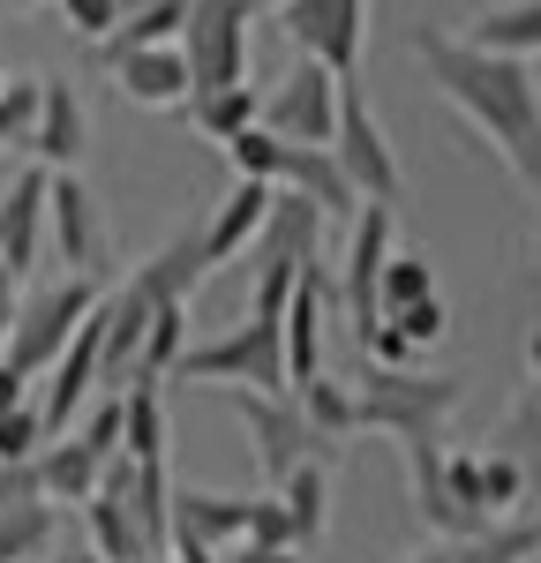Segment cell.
<instances>
[{"instance_id":"cell-1","label":"cell","mask_w":541,"mask_h":563,"mask_svg":"<svg viewBox=\"0 0 541 563\" xmlns=\"http://www.w3.org/2000/svg\"><path fill=\"white\" fill-rule=\"evenodd\" d=\"M406 53L429 68V84L444 90L451 113L504 158V174L541 203V84H534V68L504 60V53H482V45L451 38V31H429V23L406 38Z\"/></svg>"},{"instance_id":"cell-2","label":"cell","mask_w":541,"mask_h":563,"mask_svg":"<svg viewBox=\"0 0 541 563\" xmlns=\"http://www.w3.org/2000/svg\"><path fill=\"white\" fill-rule=\"evenodd\" d=\"M466 398V376H421V368H368L354 384V429L391 435L406 459V488L444 466V421Z\"/></svg>"},{"instance_id":"cell-3","label":"cell","mask_w":541,"mask_h":563,"mask_svg":"<svg viewBox=\"0 0 541 563\" xmlns=\"http://www.w3.org/2000/svg\"><path fill=\"white\" fill-rule=\"evenodd\" d=\"M166 384H211V390H286V353H278V323L241 316L233 331L180 346Z\"/></svg>"},{"instance_id":"cell-4","label":"cell","mask_w":541,"mask_h":563,"mask_svg":"<svg viewBox=\"0 0 541 563\" xmlns=\"http://www.w3.org/2000/svg\"><path fill=\"white\" fill-rule=\"evenodd\" d=\"M98 294H106V286H90V278H53V286H38V294H23L8 339H0V361H8L15 376L38 384L45 368L60 361V346L76 339V323L98 308Z\"/></svg>"},{"instance_id":"cell-5","label":"cell","mask_w":541,"mask_h":563,"mask_svg":"<svg viewBox=\"0 0 541 563\" xmlns=\"http://www.w3.org/2000/svg\"><path fill=\"white\" fill-rule=\"evenodd\" d=\"M45 241H53V256L68 263L60 278H90V286H113L121 278L106 211H98V196L84 188V174H45Z\"/></svg>"},{"instance_id":"cell-6","label":"cell","mask_w":541,"mask_h":563,"mask_svg":"<svg viewBox=\"0 0 541 563\" xmlns=\"http://www.w3.org/2000/svg\"><path fill=\"white\" fill-rule=\"evenodd\" d=\"M249 15L256 0H188L180 15V60H188V90H225L249 84Z\"/></svg>"},{"instance_id":"cell-7","label":"cell","mask_w":541,"mask_h":563,"mask_svg":"<svg viewBox=\"0 0 541 563\" xmlns=\"http://www.w3.org/2000/svg\"><path fill=\"white\" fill-rule=\"evenodd\" d=\"M331 158L354 188V203H384L399 211L406 203V174H399V151L384 143V121L368 113L361 84H339V129H331Z\"/></svg>"},{"instance_id":"cell-8","label":"cell","mask_w":541,"mask_h":563,"mask_svg":"<svg viewBox=\"0 0 541 563\" xmlns=\"http://www.w3.org/2000/svg\"><path fill=\"white\" fill-rule=\"evenodd\" d=\"M113 459H121V390L90 406L84 429L53 435V443L38 451V488H45V504H90Z\"/></svg>"},{"instance_id":"cell-9","label":"cell","mask_w":541,"mask_h":563,"mask_svg":"<svg viewBox=\"0 0 541 563\" xmlns=\"http://www.w3.org/2000/svg\"><path fill=\"white\" fill-rule=\"evenodd\" d=\"M233 398V413H241V435H249V459H256V474L264 488L294 474V466H309V459H331L316 429L301 421V406H294V390H225Z\"/></svg>"},{"instance_id":"cell-10","label":"cell","mask_w":541,"mask_h":563,"mask_svg":"<svg viewBox=\"0 0 541 563\" xmlns=\"http://www.w3.org/2000/svg\"><path fill=\"white\" fill-rule=\"evenodd\" d=\"M278 23H286V38L301 45V60H316L339 84H354L361 45H368V0H286Z\"/></svg>"},{"instance_id":"cell-11","label":"cell","mask_w":541,"mask_h":563,"mask_svg":"<svg viewBox=\"0 0 541 563\" xmlns=\"http://www.w3.org/2000/svg\"><path fill=\"white\" fill-rule=\"evenodd\" d=\"M256 129H270L278 143H331L339 129V76H323L316 60L286 68L270 98H256Z\"/></svg>"},{"instance_id":"cell-12","label":"cell","mask_w":541,"mask_h":563,"mask_svg":"<svg viewBox=\"0 0 541 563\" xmlns=\"http://www.w3.org/2000/svg\"><path fill=\"white\" fill-rule=\"evenodd\" d=\"M391 249H399V211L361 203L354 211V241H346V263H339V278H331V308H346L354 339L376 323V271H384Z\"/></svg>"},{"instance_id":"cell-13","label":"cell","mask_w":541,"mask_h":563,"mask_svg":"<svg viewBox=\"0 0 541 563\" xmlns=\"http://www.w3.org/2000/svg\"><path fill=\"white\" fill-rule=\"evenodd\" d=\"M323 323H331V271L301 263L294 294L278 308V353H286V390H301L323 376Z\"/></svg>"},{"instance_id":"cell-14","label":"cell","mask_w":541,"mask_h":563,"mask_svg":"<svg viewBox=\"0 0 541 563\" xmlns=\"http://www.w3.org/2000/svg\"><path fill=\"white\" fill-rule=\"evenodd\" d=\"M84 98L68 76H38V121H31V151L23 158H38L45 174H76V158H84Z\"/></svg>"},{"instance_id":"cell-15","label":"cell","mask_w":541,"mask_h":563,"mask_svg":"<svg viewBox=\"0 0 541 563\" xmlns=\"http://www.w3.org/2000/svg\"><path fill=\"white\" fill-rule=\"evenodd\" d=\"M241 519H249V496H219V488H188V481H174V511H166V526H174V549L188 541V549H233L241 541ZM166 549V556H174Z\"/></svg>"},{"instance_id":"cell-16","label":"cell","mask_w":541,"mask_h":563,"mask_svg":"<svg viewBox=\"0 0 541 563\" xmlns=\"http://www.w3.org/2000/svg\"><path fill=\"white\" fill-rule=\"evenodd\" d=\"M45 256V166H23L0 196V263L15 278H31Z\"/></svg>"},{"instance_id":"cell-17","label":"cell","mask_w":541,"mask_h":563,"mask_svg":"<svg viewBox=\"0 0 541 563\" xmlns=\"http://www.w3.org/2000/svg\"><path fill=\"white\" fill-rule=\"evenodd\" d=\"M264 211H270V188L264 180H233L219 196V211L196 225V249H203V271H219V263L249 256V241L264 233Z\"/></svg>"},{"instance_id":"cell-18","label":"cell","mask_w":541,"mask_h":563,"mask_svg":"<svg viewBox=\"0 0 541 563\" xmlns=\"http://www.w3.org/2000/svg\"><path fill=\"white\" fill-rule=\"evenodd\" d=\"M113 90H121L129 106H151V113L188 106V60H180V45H143V53H121V60H113Z\"/></svg>"},{"instance_id":"cell-19","label":"cell","mask_w":541,"mask_h":563,"mask_svg":"<svg viewBox=\"0 0 541 563\" xmlns=\"http://www.w3.org/2000/svg\"><path fill=\"white\" fill-rule=\"evenodd\" d=\"M278 188L286 196H301V203H316L323 218H354V188H346V174H339V158H331V143H286V158H278Z\"/></svg>"},{"instance_id":"cell-20","label":"cell","mask_w":541,"mask_h":563,"mask_svg":"<svg viewBox=\"0 0 541 563\" xmlns=\"http://www.w3.org/2000/svg\"><path fill=\"white\" fill-rule=\"evenodd\" d=\"M323 225L331 218L316 211V203H301V196H286V188H270V211H264V233L249 241V256L256 263H316V241H323Z\"/></svg>"},{"instance_id":"cell-21","label":"cell","mask_w":541,"mask_h":563,"mask_svg":"<svg viewBox=\"0 0 541 563\" xmlns=\"http://www.w3.org/2000/svg\"><path fill=\"white\" fill-rule=\"evenodd\" d=\"M203 278H211V271H203L196 233H174L158 256H143V263L129 271V286L143 294V301H188V308H196V294H203Z\"/></svg>"},{"instance_id":"cell-22","label":"cell","mask_w":541,"mask_h":563,"mask_svg":"<svg viewBox=\"0 0 541 563\" xmlns=\"http://www.w3.org/2000/svg\"><path fill=\"white\" fill-rule=\"evenodd\" d=\"M180 15H188V0H129V8H121V23L98 38V60L113 68L121 53H143V45H174V38H180Z\"/></svg>"},{"instance_id":"cell-23","label":"cell","mask_w":541,"mask_h":563,"mask_svg":"<svg viewBox=\"0 0 541 563\" xmlns=\"http://www.w3.org/2000/svg\"><path fill=\"white\" fill-rule=\"evenodd\" d=\"M534 556H541V504L534 511H511V519H489L466 541H451V563H534Z\"/></svg>"},{"instance_id":"cell-24","label":"cell","mask_w":541,"mask_h":563,"mask_svg":"<svg viewBox=\"0 0 541 563\" xmlns=\"http://www.w3.org/2000/svg\"><path fill=\"white\" fill-rule=\"evenodd\" d=\"M466 45H482V53H504V60H541V0H504L489 15H474V31Z\"/></svg>"},{"instance_id":"cell-25","label":"cell","mask_w":541,"mask_h":563,"mask_svg":"<svg viewBox=\"0 0 541 563\" xmlns=\"http://www.w3.org/2000/svg\"><path fill=\"white\" fill-rule=\"evenodd\" d=\"M270 496H278L286 526H294V541H301V549H316V541H323V526H331V474H323V459L294 466V474L270 488Z\"/></svg>"},{"instance_id":"cell-26","label":"cell","mask_w":541,"mask_h":563,"mask_svg":"<svg viewBox=\"0 0 541 563\" xmlns=\"http://www.w3.org/2000/svg\"><path fill=\"white\" fill-rule=\"evenodd\" d=\"M188 129L203 143H233L241 129H256V84H225V90H188Z\"/></svg>"},{"instance_id":"cell-27","label":"cell","mask_w":541,"mask_h":563,"mask_svg":"<svg viewBox=\"0 0 541 563\" xmlns=\"http://www.w3.org/2000/svg\"><path fill=\"white\" fill-rule=\"evenodd\" d=\"M121 459H135V466L166 459V390L158 384L121 390Z\"/></svg>"},{"instance_id":"cell-28","label":"cell","mask_w":541,"mask_h":563,"mask_svg":"<svg viewBox=\"0 0 541 563\" xmlns=\"http://www.w3.org/2000/svg\"><path fill=\"white\" fill-rule=\"evenodd\" d=\"M76 511H84V533H90V563H151L113 488H98V496H90V504H76Z\"/></svg>"},{"instance_id":"cell-29","label":"cell","mask_w":541,"mask_h":563,"mask_svg":"<svg viewBox=\"0 0 541 563\" xmlns=\"http://www.w3.org/2000/svg\"><path fill=\"white\" fill-rule=\"evenodd\" d=\"M60 541V504H15L0 511V563H45Z\"/></svg>"},{"instance_id":"cell-30","label":"cell","mask_w":541,"mask_h":563,"mask_svg":"<svg viewBox=\"0 0 541 563\" xmlns=\"http://www.w3.org/2000/svg\"><path fill=\"white\" fill-rule=\"evenodd\" d=\"M294 406H301V421L316 429V443H323V451H339L346 435H361V429H354V384H331V376H316V384L294 390Z\"/></svg>"},{"instance_id":"cell-31","label":"cell","mask_w":541,"mask_h":563,"mask_svg":"<svg viewBox=\"0 0 541 563\" xmlns=\"http://www.w3.org/2000/svg\"><path fill=\"white\" fill-rule=\"evenodd\" d=\"M429 294H437V263L413 256V249H391L384 271H376V316H399V308L429 301Z\"/></svg>"},{"instance_id":"cell-32","label":"cell","mask_w":541,"mask_h":563,"mask_svg":"<svg viewBox=\"0 0 541 563\" xmlns=\"http://www.w3.org/2000/svg\"><path fill=\"white\" fill-rule=\"evenodd\" d=\"M225 166H233V180H264V188H278V158H286V143L270 129H241L233 143H219Z\"/></svg>"},{"instance_id":"cell-33","label":"cell","mask_w":541,"mask_h":563,"mask_svg":"<svg viewBox=\"0 0 541 563\" xmlns=\"http://www.w3.org/2000/svg\"><path fill=\"white\" fill-rule=\"evenodd\" d=\"M376 323H391L413 353H429L437 339L451 331V308H444V294H429V301H413V308H399V316H376Z\"/></svg>"},{"instance_id":"cell-34","label":"cell","mask_w":541,"mask_h":563,"mask_svg":"<svg viewBox=\"0 0 541 563\" xmlns=\"http://www.w3.org/2000/svg\"><path fill=\"white\" fill-rule=\"evenodd\" d=\"M31 121H38V76L0 90V151H31Z\"/></svg>"},{"instance_id":"cell-35","label":"cell","mask_w":541,"mask_h":563,"mask_svg":"<svg viewBox=\"0 0 541 563\" xmlns=\"http://www.w3.org/2000/svg\"><path fill=\"white\" fill-rule=\"evenodd\" d=\"M38 451H45L38 406H15V413H0V466H31Z\"/></svg>"},{"instance_id":"cell-36","label":"cell","mask_w":541,"mask_h":563,"mask_svg":"<svg viewBox=\"0 0 541 563\" xmlns=\"http://www.w3.org/2000/svg\"><path fill=\"white\" fill-rule=\"evenodd\" d=\"M241 541H256V549H301V541H294V526H286V511H278V496H249Z\"/></svg>"},{"instance_id":"cell-37","label":"cell","mask_w":541,"mask_h":563,"mask_svg":"<svg viewBox=\"0 0 541 563\" xmlns=\"http://www.w3.org/2000/svg\"><path fill=\"white\" fill-rule=\"evenodd\" d=\"M294 263H256V301H249V316L256 323H278V308H286V294H294Z\"/></svg>"},{"instance_id":"cell-38","label":"cell","mask_w":541,"mask_h":563,"mask_svg":"<svg viewBox=\"0 0 541 563\" xmlns=\"http://www.w3.org/2000/svg\"><path fill=\"white\" fill-rule=\"evenodd\" d=\"M60 23H68V31H76V38H106V31H113V23H121V0H60Z\"/></svg>"},{"instance_id":"cell-39","label":"cell","mask_w":541,"mask_h":563,"mask_svg":"<svg viewBox=\"0 0 541 563\" xmlns=\"http://www.w3.org/2000/svg\"><path fill=\"white\" fill-rule=\"evenodd\" d=\"M15 504H45L38 459H31V466H0V511H15Z\"/></svg>"},{"instance_id":"cell-40","label":"cell","mask_w":541,"mask_h":563,"mask_svg":"<svg viewBox=\"0 0 541 563\" xmlns=\"http://www.w3.org/2000/svg\"><path fill=\"white\" fill-rule=\"evenodd\" d=\"M219 563H309V549H256V541H233V549H219Z\"/></svg>"},{"instance_id":"cell-41","label":"cell","mask_w":541,"mask_h":563,"mask_svg":"<svg viewBox=\"0 0 541 563\" xmlns=\"http://www.w3.org/2000/svg\"><path fill=\"white\" fill-rule=\"evenodd\" d=\"M15 406H31V376H15V368L0 361V413H15Z\"/></svg>"},{"instance_id":"cell-42","label":"cell","mask_w":541,"mask_h":563,"mask_svg":"<svg viewBox=\"0 0 541 563\" xmlns=\"http://www.w3.org/2000/svg\"><path fill=\"white\" fill-rule=\"evenodd\" d=\"M15 301H23V278L0 263V339H8V323H15Z\"/></svg>"},{"instance_id":"cell-43","label":"cell","mask_w":541,"mask_h":563,"mask_svg":"<svg viewBox=\"0 0 541 563\" xmlns=\"http://www.w3.org/2000/svg\"><path fill=\"white\" fill-rule=\"evenodd\" d=\"M174 563H219V556H211V549H188V541H180V549H174Z\"/></svg>"},{"instance_id":"cell-44","label":"cell","mask_w":541,"mask_h":563,"mask_svg":"<svg viewBox=\"0 0 541 563\" xmlns=\"http://www.w3.org/2000/svg\"><path fill=\"white\" fill-rule=\"evenodd\" d=\"M399 563H451V549H421V556H399Z\"/></svg>"},{"instance_id":"cell-45","label":"cell","mask_w":541,"mask_h":563,"mask_svg":"<svg viewBox=\"0 0 541 563\" xmlns=\"http://www.w3.org/2000/svg\"><path fill=\"white\" fill-rule=\"evenodd\" d=\"M23 8H38V0H0V15H23Z\"/></svg>"},{"instance_id":"cell-46","label":"cell","mask_w":541,"mask_h":563,"mask_svg":"<svg viewBox=\"0 0 541 563\" xmlns=\"http://www.w3.org/2000/svg\"><path fill=\"white\" fill-rule=\"evenodd\" d=\"M0 90H8V68H0Z\"/></svg>"},{"instance_id":"cell-47","label":"cell","mask_w":541,"mask_h":563,"mask_svg":"<svg viewBox=\"0 0 541 563\" xmlns=\"http://www.w3.org/2000/svg\"><path fill=\"white\" fill-rule=\"evenodd\" d=\"M264 8H286V0H264Z\"/></svg>"},{"instance_id":"cell-48","label":"cell","mask_w":541,"mask_h":563,"mask_svg":"<svg viewBox=\"0 0 541 563\" xmlns=\"http://www.w3.org/2000/svg\"><path fill=\"white\" fill-rule=\"evenodd\" d=\"M158 563H174V556H158Z\"/></svg>"},{"instance_id":"cell-49","label":"cell","mask_w":541,"mask_h":563,"mask_svg":"<svg viewBox=\"0 0 541 563\" xmlns=\"http://www.w3.org/2000/svg\"><path fill=\"white\" fill-rule=\"evenodd\" d=\"M45 563H53V556H45ZM84 563H90V556H84Z\"/></svg>"}]
</instances>
